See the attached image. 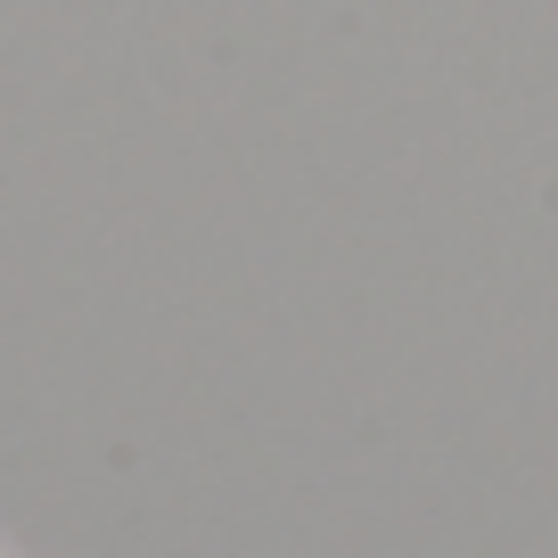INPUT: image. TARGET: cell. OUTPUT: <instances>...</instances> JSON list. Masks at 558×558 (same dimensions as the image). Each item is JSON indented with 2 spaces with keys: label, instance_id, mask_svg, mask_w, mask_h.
Listing matches in <instances>:
<instances>
[]
</instances>
